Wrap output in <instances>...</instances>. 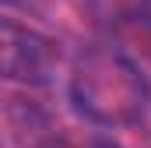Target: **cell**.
Returning a JSON list of instances; mask_svg holds the SVG:
<instances>
[{"instance_id":"3","label":"cell","mask_w":151,"mask_h":148,"mask_svg":"<svg viewBox=\"0 0 151 148\" xmlns=\"http://www.w3.org/2000/svg\"><path fill=\"white\" fill-rule=\"evenodd\" d=\"M91 148H119V145H116V141H109V138H99Z\"/></svg>"},{"instance_id":"1","label":"cell","mask_w":151,"mask_h":148,"mask_svg":"<svg viewBox=\"0 0 151 148\" xmlns=\"http://www.w3.org/2000/svg\"><path fill=\"white\" fill-rule=\"evenodd\" d=\"M144 71L119 46H88L70 71V102L95 127H130L148 110Z\"/></svg>"},{"instance_id":"2","label":"cell","mask_w":151,"mask_h":148,"mask_svg":"<svg viewBox=\"0 0 151 148\" xmlns=\"http://www.w3.org/2000/svg\"><path fill=\"white\" fill-rule=\"evenodd\" d=\"M4 74L14 78V81H28V85H39L46 81L49 71H53V42L49 39L35 36L28 28H18L11 18L4 21Z\"/></svg>"}]
</instances>
